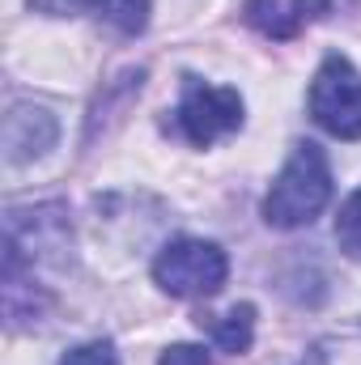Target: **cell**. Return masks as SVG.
Here are the masks:
<instances>
[{"label": "cell", "mask_w": 361, "mask_h": 365, "mask_svg": "<svg viewBox=\"0 0 361 365\" xmlns=\"http://www.w3.org/2000/svg\"><path fill=\"white\" fill-rule=\"evenodd\" d=\"M60 136V123L47 106H34V102H17L9 115H4V158L9 166H26V162H39Z\"/></svg>", "instance_id": "obj_5"}, {"label": "cell", "mask_w": 361, "mask_h": 365, "mask_svg": "<svg viewBox=\"0 0 361 365\" xmlns=\"http://www.w3.org/2000/svg\"><path fill=\"white\" fill-rule=\"evenodd\" d=\"M310 119L340 140H361V73L345 56L319 64L310 81Z\"/></svg>", "instance_id": "obj_3"}, {"label": "cell", "mask_w": 361, "mask_h": 365, "mask_svg": "<svg viewBox=\"0 0 361 365\" xmlns=\"http://www.w3.org/2000/svg\"><path fill=\"white\" fill-rule=\"evenodd\" d=\"M98 17L111 21L119 34H141L149 26V13H153V0H93Z\"/></svg>", "instance_id": "obj_8"}, {"label": "cell", "mask_w": 361, "mask_h": 365, "mask_svg": "<svg viewBox=\"0 0 361 365\" xmlns=\"http://www.w3.org/2000/svg\"><path fill=\"white\" fill-rule=\"evenodd\" d=\"M200 327H208V336H213L217 349H225V353H247L251 340H255V306L243 302V306H234V310L221 314V319H208V323L200 319Z\"/></svg>", "instance_id": "obj_7"}, {"label": "cell", "mask_w": 361, "mask_h": 365, "mask_svg": "<svg viewBox=\"0 0 361 365\" xmlns=\"http://www.w3.org/2000/svg\"><path fill=\"white\" fill-rule=\"evenodd\" d=\"M332 200V166L327 153L315 140H298L289 149V162L280 166L276 182L264 195V221L272 230H298L310 225Z\"/></svg>", "instance_id": "obj_1"}, {"label": "cell", "mask_w": 361, "mask_h": 365, "mask_svg": "<svg viewBox=\"0 0 361 365\" xmlns=\"http://www.w3.org/2000/svg\"><path fill=\"white\" fill-rule=\"evenodd\" d=\"M336 242H340V251L349 259L361 264V187L340 204V212H336Z\"/></svg>", "instance_id": "obj_9"}, {"label": "cell", "mask_w": 361, "mask_h": 365, "mask_svg": "<svg viewBox=\"0 0 361 365\" xmlns=\"http://www.w3.org/2000/svg\"><path fill=\"white\" fill-rule=\"evenodd\" d=\"M158 365H208V353H204L200 344H171V349L158 357Z\"/></svg>", "instance_id": "obj_11"}, {"label": "cell", "mask_w": 361, "mask_h": 365, "mask_svg": "<svg viewBox=\"0 0 361 365\" xmlns=\"http://www.w3.org/2000/svg\"><path fill=\"white\" fill-rule=\"evenodd\" d=\"M230 276V259L217 242L204 238H175L158 251L153 280L171 297H213Z\"/></svg>", "instance_id": "obj_2"}, {"label": "cell", "mask_w": 361, "mask_h": 365, "mask_svg": "<svg viewBox=\"0 0 361 365\" xmlns=\"http://www.w3.org/2000/svg\"><path fill=\"white\" fill-rule=\"evenodd\" d=\"M60 365H119V353H115V344L111 340H90V344H77V349H68Z\"/></svg>", "instance_id": "obj_10"}, {"label": "cell", "mask_w": 361, "mask_h": 365, "mask_svg": "<svg viewBox=\"0 0 361 365\" xmlns=\"http://www.w3.org/2000/svg\"><path fill=\"white\" fill-rule=\"evenodd\" d=\"M90 0H30V9H39V13H47V17H73V13H81Z\"/></svg>", "instance_id": "obj_12"}, {"label": "cell", "mask_w": 361, "mask_h": 365, "mask_svg": "<svg viewBox=\"0 0 361 365\" xmlns=\"http://www.w3.org/2000/svg\"><path fill=\"white\" fill-rule=\"evenodd\" d=\"M247 21L268 38H293L306 21H319L332 13V0H247Z\"/></svg>", "instance_id": "obj_6"}, {"label": "cell", "mask_w": 361, "mask_h": 365, "mask_svg": "<svg viewBox=\"0 0 361 365\" xmlns=\"http://www.w3.org/2000/svg\"><path fill=\"white\" fill-rule=\"evenodd\" d=\"M175 115L183 136L195 149H208L213 140L243 128V93L230 86H208L200 77H183V98Z\"/></svg>", "instance_id": "obj_4"}]
</instances>
